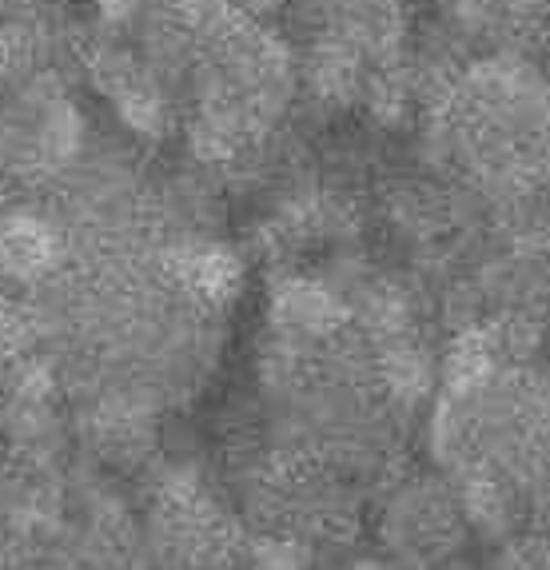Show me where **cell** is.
<instances>
[{
  "mask_svg": "<svg viewBox=\"0 0 550 570\" xmlns=\"http://www.w3.org/2000/svg\"><path fill=\"white\" fill-rule=\"evenodd\" d=\"M367 539L403 570H439L479 554L455 483L415 463L371 494Z\"/></svg>",
  "mask_w": 550,
  "mask_h": 570,
  "instance_id": "6da1fadb",
  "label": "cell"
},
{
  "mask_svg": "<svg viewBox=\"0 0 550 570\" xmlns=\"http://www.w3.org/2000/svg\"><path fill=\"white\" fill-rule=\"evenodd\" d=\"M371 232L395 259L423 256L431 247L455 239V191L451 180H435L415 168H387L367 191Z\"/></svg>",
  "mask_w": 550,
  "mask_h": 570,
  "instance_id": "7a4b0ae2",
  "label": "cell"
},
{
  "mask_svg": "<svg viewBox=\"0 0 550 570\" xmlns=\"http://www.w3.org/2000/svg\"><path fill=\"white\" fill-rule=\"evenodd\" d=\"M295 37H332L352 45L371 65L403 57L415 32V0H287Z\"/></svg>",
  "mask_w": 550,
  "mask_h": 570,
  "instance_id": "3957f363",
  "label": "cell"
},
{
  "mask_svg": "<svg viewBox=\"0 0 550 570\" xmlns=\"http://www.w3.org/2000/svg\"><path fill=\"white\" fill-rule=\"evenodd\" d=\"M343 327H352L347 312L332 295V287L315 276L312 267H287L275 272L267 284V304H264V332L279 335L292 343H332Z\"/></svg>",
  "mask_w": 550,
  "mask_h": 570,
  "instance_id": "277c9868",
  "label": "cell"
},
{
  "mask_svg": "<svg viewBox=\"0 0 550 570\" xmlns=\"http://www.w3.org/2000/svg\"><path fill=\"white\" fill-rule=\"evenodd\" d=\"M72 244L57 212L9 208L0 212V279L40 287L68 267Z\"/></svg>",
  "mask_w": 550,
  "mask_h": 570,
  "instance_id": "5b68a950",
  "label": "cell"
},
{
  "mask_svg": "<svg viewBox=\"0 0 550 570\" xmlns=\"http://www.w3.org/2000/svg\"><path fill=\"white\" fill-rule=\"evenodd\" d=\"M428 12L435 24L463 37L474 52H499L511 48V20L507 0H428Z\"/></svg>",
  "mask_w": 550,
  "mask_h": 570,
  "instance_id": "8992f818",
  "label": "cell"
},
{
  "mask_svg": "<svg viewBox=\"0 0 550 570\" xmlns=\"http://www.w3.org/2000/svg\"><path fill=\"white\" fill-rule=\"evenodd\" d=\"M479 570H550V539L531 527H519L479 551Z\"/></svg>",
  "mask_w": 550,
  "mask_h": 570,
  "instance_id": "52a82bcc",
  "label": "cell"
},
{
  "mask_svg": "<svg viewBox=\"0 0 550 570\" xmlns=\"http://www.w3.org/2000/svg\"><path fill=\"white\" fill-rule=\"evenodd\" d=\"M522 499H527V527L550 539V466L522 487Z\"/></svg>",
  "mask_w": 550,
  "mask_h": 570,
  "instance_id": "ba28073f",
  "label": "cell"
}]
</instances>
